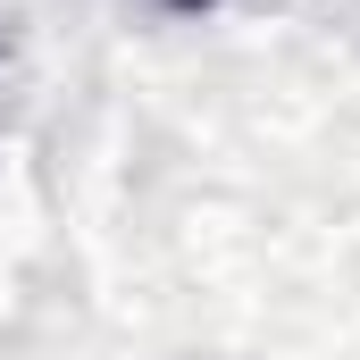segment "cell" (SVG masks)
Wrapping results in <instances>:
<instances>
[{
	"label": "cell",
	"instance_id": "6da1fadb",
	"mask_svg": "<svg viewBox=\"0 0 360 360\" xmlns=\"http://www.w3.org/2000/svg\"><path fill=\"white\" fill-rule=\"evenodd\" d=\"M160 8H176V17H201V8H218V0H160Z\"/></svg>",
	"mask_w": 360,
	"mask_h": 360
}]
</instances>
